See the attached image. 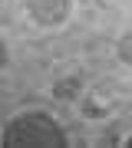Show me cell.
Segmentation results:
<instances>
[{"label": "cell", "instance_id": "6da1fadb", "mask_svg": "<svg viewBox=\"0 0 132 148\" xmlns=\"http://www.w3.org/2000/svg\"><path fill=\"white\" fill-rule=\"evenodd\" d=\"M3 145L7 148H66V135L50 115L26 112V115H17L13 122H7Z\"/></svg>", "mask_w": 132, "mask_h": 148}, {"label": "cell", "instance_id": "7a4b0ae2", "mask_svg": "<svg viewBox=\"0 0 132 148\" xmlns=\"http://www.w3.org/2000/svg\"><path fill=\"white\" fill-rule=\"evenodd\" d=\"M73 0H26V16L37 27H59L69 20Z\"/></svg>", "mask_w": 132, "mask_h": 148}, {"label": "cell", "instance_id": "3957f363", "mask_svg": "<svg viewBox=\"0 0 132 148\" xmlns=\"http://www.w3.org/2000/svg\"><path fill=\"white\" fill-rule=\"evenodd\" d=\"M79 86H83V79H76V76L59 79L56 86H53V99H59V102H73L76 95H79Z\"/></svg>", "mask_w": 132, "mask_h": 148}, {"label": "cell", "instance_id": "277c9868", "mask_svg": "<svg viewBox=\"0 0 132 148\" xmlns=\"http://www.w3.org/2000/svg\"><path fill=\"white\" fill-rule=\"evenodd\" d=\"M119 59L122 63H132V33H122V40H119Z\"/></svg>", "mask_w": 132, "mask_h": 148}, {"label": "cell", "instance_id": "5b68a950", "mask_svg": "<svg viewBox=\"0 0 132 148\" xmlns=\"http://www.w3.org/2000/svg\"><path fill=\"white\" fill-rule=\"evenodd\" d=\"M7 63H10V53H7V43L0 40V69H3Z\"/></svg>", "mask_w": 132, "mask_h": 148}]
</instances>
